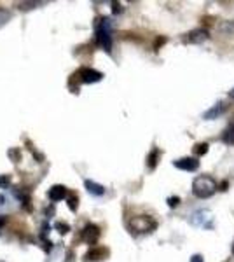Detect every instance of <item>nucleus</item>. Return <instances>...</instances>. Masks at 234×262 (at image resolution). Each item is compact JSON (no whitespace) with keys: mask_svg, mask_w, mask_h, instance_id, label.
<instances>
[{"mask_svg":"<svg viewBox=\"0 0 234 262\" xmlns=\"http://www.w3.org/2000/svg\"><path fill=\"white\" fill-rule=\"evenodd\" d=\"M222 140L227 143V145H234V124L229 126V128L222 133Z\"/></svg>","mask_w":234,"mask_h":262,"instance_id":"nucleus-13","label":"nucleus"},{"mask_svg":"<svg viewBox=\"0 0 234 262\" xmlns=\"http://www.w3.org/2000/svg\"><path fill=\"white\" fill-rule=\"evenodd\" d=\"M208 147H210V145H208L206 142L198 143V145L194 147V154H196V156H205L206 152H208Z\"/></svg>","mask_w":234,"mask_h":262,"instance_id":"nucleus-15","label":"nucleus"},{"mask_svg":"<svg viewBox=\"0 0 234 262\" xmlns=\"http://www.w3.org/2000/svg\"><path fill=\"white\" fill-rule=\"evenodd\" d=\"M130 227L133 231H137V232H152L157 227V224L156 221L152 217H147V215H140V217H135V219H131V222H130Z\"/></svg>","mask_w":234,"mask_h":262,"instance_id":"nucleus-4","label":"nucleus"},{"mask_svg":"<svg viewBox=\"0 0 234 262\" xmlns=\"http://www.w3.org/2000/svg\"><path fill=\"white\" fill-rule=\"evenodd\" d=\"M107 255V250H103V248H96V250H91L86 255V259L88 260H100V259H103V257Z\"/></svg>","mask_w":234,"mask_h":262,"instance_id":"nucleus-12","label":"nucleus"},{"mask_svg":"<svg viewBox=\"0 0 234 262\" xmlns=\"http://www.w3.org/2000/svg\"><path fill=\"white\" fill-rule=\"evenodd\" d=\"M190 224L201 229H214V213L210 210H198L190 215Z\"/></svg>","mask_w":234,"mask_h":262,"instance_id":"nucleus-3","label":"nucleus"},{"mask_svg":"<svg viewBox=\"0 0 234 262\" xmlns=\"http://www.w3.org/2000/svg\"><path fill=\"white\" fill-rule=\"evenodd\" d=\"M168 205L172 206V208H175V206L180 205V198H168Z\"/></svg>","mask_w":234,"mask_h":262,"instance_id":"nucleus-16","label":"nucleus"},{"mask_svg":"<svg viewBox=\"0 0 234 262\" xmlns=\"http://www.w3.org/2000/svg\"><path fill=\"white\" fill-rule=\"evenodd\" d=\"M217 189H219V184L210 175H199L193 182V194L196 198H201V200L214 196Z\"/></svg>","mask_w":234,"mask_h":262,"instance_id":"nucleus-1","label":"nucleus"},{"mask_svg":"<svg viewBox=\"0 0 234 262\" xmlns=\"http://www.w3.org/2000/svg\"><path fill=\"white\" fill-rule=\"evenodd\" d=\"M56 227H58V229H63V232H67V229H69V227H67L65 224H58Z\"/></svg>","mask_w":234,"mask_h":262,"instance_id":"nucleus-20","label":"nucleus"},{"mask_svg":"<svg viewBox=\"0 0 234 262\" xmlns=\"http://www.w3.org/2000/svg\"><path fill=\"white\" fill-rule=\"evenodd\" d=\"M190 262H203V257L201 255H193L190 257Z\"/></svg>","mask_w":234,"mask_h":262,"instance_id":"nucleus-19","label":"nucleus"},{"mask_svg":"<svg viewBox=\"0 0 234 262\" xmlns=\"http://www.w3.org/2000/svg\"><path fill=\"white\" fill-rule=\"evenodd\" d=\"M6 19H9V12H6V11L0 9V25L6 23Z\"/></svg>","mask_w":234,"mask_h":262,"instance_id":"nucleus-17","label":"nucleus"},{"mask_svg":"<svg viewBox=\"0 0 234 262\" xmlns=\"http://www.w3.org/2000/svg\"><path fill=\"white\" fill-rule=\"evenodd\" d=\"M65 196H67V189L61 187V185H54V187L49 191L51 201H59V200H63Z\"/></svg>","mask_w":234,"mask_h":262,"instance_id":"nucleus-10","label":"nucleus"},{"mask_svg":"<svg viewBox=\"0 0 234 262\" xmlns=\"http://www.w3.org/2000/svg\"><path fill=\"white\" fill-rule=\"evenodd\" d=\"M79 77L82 79V82H98V81H101L103 75H101L100 72L93 70V69H80Z\"/></svg>","mask_w":234,"mask_h":262,"instance_id":"nucleus-7","label":"nucleus"},{"mask_svg":"<svg viewBox=\"0 0 234 262\" xmlns=\"http://www.w3.org/2000/svg\"><path fill=\"white\" fill-rule=\"evenodd\" d=\"M100 238V229H98L96 226H93V224H89V226L84 227V239H86L88 243H96V239Z\"/></svg>","mask_w":234,"mask_h":262,"instance_id":"nucleus-8","label":"nucleus"},{"mask_svg":"<svg viewBox=\"0 0 234 262\" xmlns=\"http://www.w3.org/2000/svg\"><path fill=\"white\" fill-rule=\"evenodd\" d=\"M157 158H159V150L157 149H154L151 152V154H148V158H147V164H148V168H151V170H154L156 168V164H157Z\"/></svg>","mask_w":234,"mask_h":262,"instance_id":"nucleus-14","label":"nucleus"},{"mask_svg":"<svg viewBox=\"0 0 234 262\" xmlns=\"http://www.w3.org/2000/svg\"><path fill=\"white\" fill-rule=\"evenodd\" d=\"M112 27H110V19H101L100 25H98V30H96V40L98 44L101 46L103 49L110 51L112 48Z\"/></svg>","mask_w":234,"mask_h":262,"instance_id":"nucleus-2","label":"nucleus"},{"mask_svg":"<svg viewBox=\"0 0 234 262\" xmlns=\"http://www.w3.org/2000/svg\"><path fill=\"white\" fill-rule=\"evenodd\" d=\"M4 222H6V217H0V226H2Z\"/></svg>","mask_w":234,"mask_h":262,"instance_id":"nucleus-22","label":"nucleus"},{"mask_svg":"<svg viewBox=\"0 0 234 262\" xmlns=\"http://www.w3.org/2000/svg\"><path fill=\"white\" fill-rule=\"evenodd\" d=\"M173 166L184 171H196L199 168V161L196 158H182V159L173 161Z\"/></svg>","mask_w":234,"mask_h":262,"instance_id":"nucleus-5","label":"nucleus"},{"mask_svg":"<svg viewBox=\"0 0 234 262\" xmlns=\"http://www.w3.org/2000/svg\"><path fill=\"white\" fill-rule=\"evenodd\" d=\"M77 208V198H70V210Z\"/></svg>","mask_w":234,"mask_h":262,"instance_id":"nucleus-18","label":"nucleus"},{"mask_svg":"<svg viewBox=\"0 0 234 262\" xmlns=\"http://www.w3.org/2000/svg\"><path fill=\"white\" fill-rule=\"evenodd\" d=\"M232 252H234V243H232Z\"/></svg>","mask_w":234,"mask_h":262,"instance_id":"nucleus-23","label":"nucleus"},{"mask_svg":"<svg viewBox=\"0 0 234 262\" xmlns=\"http://www.w3.org/2000/svg\"><path fill=\"white\" fill-rule=\"evenodd\" d=\"M208 30H205V28H196V30L189 32L185 37L187 42H190V44H203L205 40H208Z\"/></svg>","mask_w":234,"mask_h":262,"instance_id":"nucleus-6","label":"nucleus"},{"mask_svg":"<svg viewBox=\"0 0 234 262\" xmlns=\"http://www.w3.org/2000/svg\"><path fill=\"white\" fill-rule=\"evenodd\" d=\"M229 96H231V98L234 100V88H232V90H231V91H229Z\"/></svg>","mask_w":234,"mask_h":262,"instance_id":"nucleus-21","label":"nucleus"},{"mask_svg":"<svg viewBox=\"0 0 234 262\" xmlns=\"http://www.w3.org/2000/svg\"><path fill=\"white\" fill-rule=\"evenodd\" d=\"M86 187H88V191L91 194H95V196H103L105 194V189L101 187V185L95 184V182H91V180H86Z\"/></svg>","mask_w":234,"mask_h":262,"instance_id":"nucleus-11","label":"nucleus"},{"mask_svg":"<svg viewBox=\"0 0 234 262\" xmlns=\"http://www.w3.org/2000/svg\"><path fill=\"white\" fill-rule=\"evenodd\" d=\"M224 111H225V105L222 103V101H220V103L214 105V107H211L210 111H206L205 114H203V117H205V119H208V121L217 119V117H219L220 114H224Z\"/></svg>","mask_w":234,"mask_h":262,"instance_id":"nucleus-9","label":"nucleus"}]
</instances>
